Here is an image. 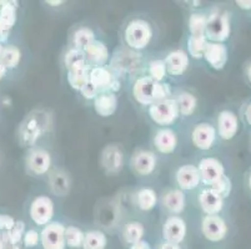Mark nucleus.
Wrapping results in <instances>:
<instances>
[{
  "label": "nucleus",
  "instance_id": "nucleus-28",
  "mask_svg": "<svg viewBox=\"0 0 251 249\" xmlns=\"http://www.w3.org/2000/svg\"><path fill=\"white\" fill-rule=\"evenodd\" d=\"M22 60V52L20 49L15 45H6L3 49V54H1V58L0 61L4 64L8 70H14L18 68V65L20 64Z\"/></svg>",
  "mask_w": 251,
  "mask_h": 249
},
{
  "label": "nucleus",
  "instance_id": "nucleus-2",
  "mask_svg": "<svg viewBox=\"0 0 251 249\" xmlns=\"http://www.w3.org/2000/svg\"><path fill=\"white\" fill-rule=\"evenodd\" d=\"M207 20L205 38L210 43L225 44L231 35V17L227 11L211 14Z\"/></svg>",
  "mask_w": 251,
  "mask_h": 249
},
{
  "label": "nucleus",
  "instance_id": "nucleus-21",
  "mask_svg": "<svg viewBox=\"0 0 251 249\" xmlns=\"http://www.w3.org/2000/svg\"><path fill=\"white\" fill-rule=\"evenodd\" d=\"M89 81L99 90V92H110L113 85V75L104 68H93L89 74Z\"/></svg>",
  "mask_w": 251,
  "mask_h": 249
},
{
  "label": "nucleus",
  "instance_id": "nucleus-31",
  "mask_svg": "<svg viewBox=\"0 0 251 249\" xmlns=\"http://www.w3.org/2000/svg\"><path fill=\"white\" fill-rule=\"evenodd\" d=\"M176 102L180 113L182 116H191L196 110V106H198V100H196L195 96L190 92H186V91L177 96Z\"/></svg>",
  "mask_w": 251,
  "mask_h": 249
},
{
  "label": "nucleus",
  "instance_id": "nucleus-40",
  "mask_svg": "<svg viewBox=\"0 0 251 249\" xmlns=\"http://www.w3.org/2000/svg\"><path fill=\"white\" fill-rule=\"evenodd\" d=\"M22 242L26 248H34L40 243V233L35 229L26 230Z\"/></svg>",
  "mask_w": 251,
  "mask_h": 249
},
{
  "label": "nucleus",
  "instance_id": "nucleus-16",
  "mask_svg": "<svg viewBox=\"0 0 251 249\" xmlns=\"http://www.w3.org/2000/svg\"><path fill=\"white\" fill-rule=\"evenodd\" d=\"M176 182L184 191L195 189L200 184L199 170L194 164H185L176 171Z\"/></svg>",
  "mask_w": 251,
  "mask_h": 249
},
{
  "label": "nucleus",
  "instance_id": "nucleus-34",
  "mask_svg": "<svg viewBox=\"0 0 251 249\" xmlns=\"http://www.w3.org/2000/svg\"><path fill=\"white\" fill-rule=\"evenodd\" d=\"M209 41L205 36H190L188 39V50L190 56L195 59H201Z\"/></svg>",
  "mask_w": 251,
  "mask_h": 249
},
{
  "label": "nucleus",
  "instance_id": "nucleus-38",
  "mask_svg": "<svg viewBox=\"0 0 251 249\" xmlns=\"http://www.w3.org/2000/svg\"><path fill=\"white\" fill-rule=\"evenodd\" d=\"M166 65L164 60H152L149 64V77L154 81L160 82L166 75Z\"/></svg>",
  "mask_w": 251,
  "mask_h": 249
},
{
  "label": "nucleus",
  "instance_id": "nucleus-8",
  "mask_svg": "<svg viewBox=\"0 0 251 249\" xmlns=\"http://www.w3.org/2000/svg\"><path fill=\"white\" fill-rule=\"evenodd\" d=\"M30 218L36 226H47L54 216V202L48 196H39L31 202L29 208Z\"/></svg>",
  "mask_w": 251,
  "mask_h": 249
},
{
  "label": "nucleus",
  "instance_id": "nucleus-48",
  "mask_svg": "<svg viewBox=\"0 0 251 249\" xmlns=\"http://www.w3.org/2000/svg\"><path fill=\"white\" fill-rule=\"evenodd\" d=\"M8 38H9V31L4 30L3 27L0 26V43H1V44L6 43V41H8Z\"/></svg>",
  "mask_w": 251,
  "mask_h": 249
},
{
  "label": "nucleus",
  "instance_id": "nucleus-5",
  "mask_svg": "<svg viewBox=\"0 0 251 249\" xmlns=\"http://www.w3.org/2000/svg\"><path fill=\"white\" fill-rule=\"evenodd\" d=\"M149 115L155 123L161 126L174 123L180 115L176 100L165 99L163 101L155 102L149 107Z\"/></svg>",
  "mask_w": 251,
  "mask_h": 249
},
{
  "label": "nucleus",
  "instance_id": "nucleus-23",
  "mask_svg": "<svg viewBox=\"0 0 251 249\" xmlns=\"http://www.w3.org/2000/svg\"><path fill=\"white\" fill-rule=\"evenodd\" d=\"M102 164L108 172L118 173L123 167V152L116 146H109L102 154Z\"/></svg>",
  "mask_w": 251,
  "mask_h": 249
},
{
  "label": "nucleus",
  "instance_id": "nucleus-44",
  "mask_svg": "<svg viewBox=\"0 0 251 249\" xmlns=\"http://www.w3.org/2000/svg\"><path fill=\"white\" fill-rule=\"evenodd\" d=\"M235 4L237 8H240L244 11H250L251 13V0H236Z\"/></svg>",
  "mask_w": 251,
  "mask_h": 249
},
{
  "label": "nucleus",
  "instance_id": "nucleus-25",
  "mask_svg": "<svg viewBox=\"0 0 251 249\" xmlns=\"http://www.w3.org/2000/svg\"><path fill=\"white\" fill-rule=\"evenodd\" d=\"M89 74H90V68H89L88 64L70 68L68 70V82L74 90L80 91L83 86L89 81Z\"/></svg>",
  "mask_w": 251,
  "mask_h": 249
},
{
  "label": "nucleus",
  "instance_id": "nucleus-53",
  "mask_svg": "<svg viewBox=\"0 0 251 249\" xmlns=\"http://www.w3.org/2000/svg\"><path fill=\"white\" fill-rule=\"evenodd\" d=\"M3 49H4V45L0 43V58H1V54H3Z\"/></svg>",
  "mask_w": 251,
  "mask_h": 249
},
{
  "label": "nucleus",
  "instance_id": "nucleus-33",
  "mask_svg": "<svg viewBox=\"0 0 251 249\" xmlns=\"http://www.w3.org/2000/svg\"><path fill=\"white\" fill-rule=\"evenodd\" d=\"M85 233L75 226L65 227V244L70 249H79L83 247Z\"/></svg>",
  "mask_w": 251,
  "mask_h": 249
},
{
  "label": "nucleus",
  "instance_id": "nucleus-42",
  "mask_svg": "<svg viewBox=\"0 0 251 249\" xmlns=\"http://www.w3.org/2000/svg\"><path fill=\"white\" fill-rule=\"evenodd\" d=\"M80 92H81V95H83L84 97L88 100L95 99V97H97V96L100 93L99 90H98V89L95 88V86L93 85L90 81H88L85 85L83 86V89L80 90Z\"/></svg>",
  "mask_w": 251,
  "mask_h": 249
},
{
  "label": "nucleus",
  "instance_id": "nucleus-27",
  "mask_svg": "<svg viewBox=\"0 0 251 249\" xmlns=\"http://www.w3.org/2000/svg\"><path fill=\"white\" fill-rule=\"evenodd\" d=\"M108 246V237L101 230H89L85 233L83 249H105Z\"/></svg>",
  "mask_w": 251,
  "mask_h": 249
},
{
  "label": "nucleus",
  "instance_id": "nucleus-6",
  "mask_svg": "<svg viewBox=\"0 0 251 249\" xmlns=\"http://www.w3.org/2000/svg\"><path fill=\"white\" fill-rule=\"evenodd\" d=\"M240 131V118L232 110H223L218 115V136L223 141H231Z\"/></svg>",
  "mask_w": 251,
  "mask_h": 249
},
{
  "label": "nucleus",
  "instance_id": "nucleus-20",
  "mask_svg": "<svg viewBox=\"0 0 251 249\" xmlns=\"http://www.w3.org/2000/svg\"><path fill=\"white\" fill-rule=\"evenodd\" d=\"M94 109L99 116L109 117L118 109V97L114 92H100L94 99Z\"/></svg>",
  "mask_w": 251,
  "mask_h": 249
},
{
  "label": "nucleus",
  "instance_id": "nucleus-52",
  "mask_svg": "<svg viewBox=\"0 0 251 249\" xmlns=\"http://www.w3.org/2000/svg\"><path fill=\"white\" fill-rule=\"evenodd\" d=\"M48 4H50V5L52 6H56V5H60V4H63V1H47Z\"/></svg>",
  "mask_w": 251,
  "mask_h": 249
},
{
  "label": "nucleus",
  "instance_id": "nucleus-43",
  "mask_svg": "<svg viewBox=\"0 0 251 249\" xmlns=\"http://www.w3.org/2000/svg\"><path fill=\"white\" fill-rule=\"evenodd\" d=\"M241 117H243V121L245 122L246 126H249L251 129V100L249 102H246L245 106H244Z\"/></svg>",
  "mask_w": 251,
  "mask_h": 249
},
{
  "label": "nucleus",
  "instance_id": "nucleus-45",
  "mask_svg": "<svg viewBox=\"0 0 251 249\" xmlns=\"http://www.w3.org/2000/svg\"><path fill=\"white\" fill-rule=\"evenodd\" d=\"M129 249H151V247H150V244L147 241H140L136 244L130 246Z\"/></svg>",
  "mask_w": 251,
  "mask_h": 249
},
{
  "label": "nucleus",
  "instance_id": "nucleus-17",
  "mask_svg": "<svg viewBox=\"0 0 251 249\" xmlns=\"http://www.w3.org/2000/svg\"><path fill=\"white\" fill-rule=\"evenodd\" d=\"M86 58V64L93 68H101L109 59V50L102 41L94 40L84 50Z\"/></svg>",
  "mask_w": 251,
  "mask_h": 249
},
{
  "label": "nucleus",
  "instance_id": "nucleus-46",
  "mask_svg": "<svg viewBox=\"0 0 251 249\" xmlns=\"http://www.w3.org/2000/svg\"><path fill=\"white\" fill-rule=\"evenodd\" d=\"M244 75H245V79L248 81L249 85L251 86V61H249L245 65V68H244Z\"/></svg>",
  "mask_w": 251,
  "mask_h": 249
},
{
  "label": "nucleus",
  "instance_id": "nucleus-50",
  "mask_svg": "<svg viewBox=\"0 0 251 249\" xmlns=\"http://www.w3.org/2000/svg\"><path fill=\"white\" fill-rule=\"evenodd\" d=\"M6 72H8V68L4 66V64L0 61V81L6 76Z\"/></svg>",
  "mask_w": 251,
  "mask_h": 249
},
{
  "label": "nucleus",
  "instance_id": "nucleus-1",
  "mask_svg": "<svg viewBox=\"0 0 251 249\" xmlns=\"http://www.w3.org/2000/svg\"><path fill=\"white\" fill-rule=\"evenodd\" d=\"M170 92L171 89L168 84L156 82L149 76H144L136 80L133 88V95L135 100L139 104L145 105V106H151L155 102L163 101Z\"/></svg>",
  "mask_w": 251,
  "mask_h": 249
},
{
  "label": "nucleus",
  "instance_id": "nucleus-30",
  "mask_svg": "<svg viewBox=\"0 0 251 249\" xmlns=\"http://www.w3.org/2000/svg\"><path fill=\"white\" fill-rule=\"evenodd\" d=\"M95 40V34L94 31L89 29V27H80L73 35V43H74L75 49L77 50H84L89 46V45Z\"/></svg>",
  "mask_w": 251,
  "mask_h": 249
},
{
  "label": "nucleus",
  "instance_id": "nucleus-26",
  "mask_svg": "<svg viewBox=\"0 0 251 249\" xmlns=\"http://www.w3.org/2000/svg\"><path fill=\"white\" fill-rule=\"evenodd\" d=\"M144 232H145V229L140 222L131 221V222H127L123 229V239L126 244L133 246V244L143 241Z\"/></svg>",
  "mask_w": 251,
  "mask_h": 249
},
{
  "label": "nucleus",
  "instance_id": "nucleus-10",
  "mask_svg": "<svg viewBox=\"0 0 251 249\" xmlns=\"http://www.w3.org/2000/svg\"><path fill=\"white\" fill-rule=\"evenodd\" d=\"M216 137H218V132L215 127L207 122H201L193 130L191 141L196 148L207 151L215 145Z\"/></svg>",
  "mask_w": 251,
  "mask_h": 249
},
{
  "label": "nucleus",
  "instance_id": "nucleus-3",
  "mask_svg": "<svg viewBox=\"0 0 251 249\" xmlns=\"http://www.w3.org/2000/svg\"><path fill=\"white\" fill-rule=\"evenodd\" d=\"M152 38L151 26L148 22L134 19L127 24L125 29V41L130 47L140 50L149 45Z\"/></svg>",
  "mask_w": 251,
  "mask_h": 249
},
{
  "label": "nucleus",
  "instance_id": "nucleus-47",
  "mask_svg": "<svg viewBox=\"0 0 251 249\" xmlns=\"http://www.w3.org/2000/svg\"><path fill=\"white\" fill-rule=\"evenodd\" d=\"M159 249H181V248H180V244L170 243V242H164V243H161L160 248Z\"/></svg>",
  "mask_w": 251,
  "mask_h": 249
},
{
  "label": "nucleus",
  "instance_id": "nucleus-22",
  "mask_svg": "<svg viewBox=\"0 0 251 249\" xmlns=\"http://www.w3.org/2000/svg\"><path fill=\"white\" fill-rule=\"evenodd\" d=\"M163 204L170 213L179 214L185 209L186 198L180 189H171L163 196Z\"/></svg>",
  "mask_w": 251,
  "mask_h": 249
},
{
  "label": "nucleus",
  "instance_id": "nucleus-4",
  "mask_svg": "<svg viewBox=\"0 0 251 249\" xmlns=\"http://www.w3.org/2000/svg\"><path fill=\"white\" fill-rule=\"evenodd\" d=\"M230 228L220 214L205 216L201 221V233L205 239L211 243H221L227 238Z\"/></svg>",
  "mask_w": 251,
  "mask_h": 249
},
{
  "label": "nucleus",
  "instance_id": "nucleus-51",
  "mask_svg": "<svg viewBox=\"0 0 251 249\" xmlns=\"http://www.w3.org/2000/svg\"><path fill=\"white\" fill-rule=\"evenodd\" d=\"M246 186H248V189H249V192H250V195H251V170L249 171L248 177H246Z\"/></svg>",
  "mask_w": 251,
  "mask_h": 249
},
{
  "label": "nucleus",
  "instance_id": "nucleus-29",
  "mask_svg": "<svg viewBox=\"0 0 251 249\" xmlns=\"http://www.w3.org/2000/svg\"><path fill=\"white\" fill-rule=\"evenodd\" d=\"M138 198V207L144 212H149L154 208L157 203L156 192L151 188H143L136 195Z\"/></svg>",
  "mask_w": 251,
  "mask_h": 249
},
{
  "label": "nucleus",
  "instance_id": "nucleus-54",
  "mask_svg": "<svg viewBox=\"0 0 251 249\" xmlns=\"http://www.w3.org/2000/svg\"><path fill=\"white\" fill-rule=\"evenodd\" d=\"M6 249H20V247L19 246H13V247H9V248H6Z\"/></svg>",
  "mask_w": 251,
  "mask_h": 249
},
{
  "label": "nucleus",
  "instance_id": "nucleus-41",
  "mask_svg": "<svg viewBox=\"0 0 251 249\" xmlns=\"http://www.w3.org/2000/svg\"><path fill=\"white\" fill-rule=\"evenodd\" d=\"M15 222L17 221L9 214H0V232H9L15 226Z\"/></svg>",
  "mask_w": 251,
  "mask_h": 249
},
{
  "label": "nucleus",
  "instance_id": "nucleus-14",
  "mask_svg": "<svg viewBox=\"0 0 251 249\" xmlns=\"http://www.w3.org/2000/svg\"><path fill=\"white\" fill-rule=\"evenodd\" d=\"M199 204L201 207L202 212L206 216H211V214H220L225 205V200L223 197L214 192L211 188H205L200 192L199 197Z\"/></svg>",
  "mask_w": 251,
  "mask_h": 249
},
{
  "label": "nucleus",
  "instance_id": "nucleus-11",
  "mask_svg": "<svg viewBox=\"0 0 251 249\" xmlns=\"http://www.w3.org/2000/svg\"><path fill=\"white\" fill-rule=\"evenodd\" d=\"M186 223L179 216H170L163 226V238L165 242L180 244L186 237Z\"/></svg>",
  "mask_w": 251,
  "mask_h": 249
},
{
  "label": "nucleus",
  "instance_id": "nucleus-35",
  "mask_svg": "<svg viewBox=\"0 0 251 249\" xmlns=\"http://www.w3.org/2000/svg\"><path fill=\"white\" fill-rule=\"evenodd\" d=\"M25 223L23 221H17L15 222V226L11 228L9 232L4 233V236H5L6 242H8L9 247L13 246H19L20 242L23 241V237L25 234Z\"/></svg>",
  "mask_w": 251,
  "mask_h": 249
},
{
  "label": "nucleus",
  "instance_id": "nucleus-32",
  "mask_svg": "<svg viewBox=\"0 0 251 249\" xmlns=\"http://www.w3.org/2000/svg\"><path fill=\"white\" fill-rule=\"evenodd\" d=\"M207 15L201 13H194L189 18V30L191 36H205L207 25Z\"/></svg>",
  "mask_w": 251,
  "mask_h": 249
},
{
  "label": "nucleus",
  "instance_id": "nucleus-7",
  "mask_svg": "<svg viewBox=\"0 0 251 249\" xmlns=\"http://www.w3.org/2000/svg\"><path fill=\"white\" fill-rule=\"evenodd\" d=\"M43 249H65V227L59 222H50L40 232Z\"/></svg>",
  "mask_w": 251,
  "mask_h": 249
},
{
  "label": "nucleus",
  "instance_id": "nucleus-19",
  "mask_svg": "<svg viewBox=\"0 0 251 249\" xmlns=\"http://www.w3.org/2000/svg\"><path fill=\"white\" fill-rule=\"evenodd\" d=\"M154 145L160 154H173L177 146L176 134L171 129L159 130L154 137Z\"/></svg>",
  "mask_w": 251,
  "mask_h": 249
},
{
  "label": "nucleus",
  "instance_id": "nucleus-15",
  "mask_svg": "<svg viewBox=\"0 0 251 249\" xmlns=\"http://www.w3.org/2000/svg\"><path fill=\"white\" fill-rule=\"evenodd\" d=\"M131 166L140 176H149L156 167V157L151 151H136L131 157Z\"/></svg>",
  "mask_w": 251,
  "mask_h": 249
},
{
  "label": "nucleus",
  "instance_id": "nucleus-9",
  "mask_svg": "<svg viewBox=\"0 0 251 249\" xmlns=\"http://www.w3.org/2000/svg\"><path fill=\"white\" fill-rule=\"evenodd\" d=\"M198 170L200 173V181L205 186L211 187L225 175L223 162L215 157H205L199 162Z\"/></svg>",
  "mask_w": 251,
  "mask_h": 249
},
{
  "label": "nucleus",
  "instance_id": "nucleus-18",
  "mask_svg": "<svg viewBox=\"0 0 251 249\" xmlns=\"http://www.w3.org/2000/svg\"><path fill=\"white\" fill-rule=\"evenodd\" d=\"M166 65V71L173 76H180L186 71L189 66V55L182 50H175L168 54L164 60Z\"/></svg>",
  "mask_w": 251,
  "mask_h": 249
},
{
  "label": "nucleus",
  "instance_id": "nucleus-13",
  "mask_svg": "<svg viewBox=\"0 0 251 249\" xmlns=\"http://www.w3.org/2000/svg\"><path fill=\"white\" fill-rule=\"evenodd\" d=\"M51 164V157L47 150L35 148L31 150L26 156V166L34 175H44L49 171Z\"/></svg>",
  "mask_w": 251,
  "mask_h": 249
},
{
  "label": "nucleus",
  "instance_id": "nucleus-12",
  "mask_svg": "<svg viewBox=\"0 0 251 249\" xmlns=\"http://www.w3.org/2000/svg\"><path fill=\"white\" fill-rule=\"evenodd\" d=\"M202 58L206 60V63L210 66L218 71L223 70L226 66L227 61H229V49L225 44H220V43H210L207 44L206 49L204 51V56Z\"/></svg>",
  "mask_w": 251,
  "mask_h": 249
},
{
  "label": "nucleus",
  "instance_id": "nucleus-55",
  "mask_svg": "<svg viewBox=\"0 0 251 249\" xmlns=\"http://www.w3.org/2000/svg\"><path fill=\"white\" fill-rule=\"evenodd\" d=\"M0 5H1V1H0Z\"/></svg>",
  "mask_w": 251,
  "mask_h": 249
},
{
  "label": "nucleus",
  "instance_id": "nucleus-24",
  "mask_svg": "<svg viewBox=\"0 0 251 249\" xmlns=\"http://www.w3.org/2000/svg\"><path fill=\"white\" fill-rule=\"evenodd\" d=\"M14 4L17 3H14V1H1V5H0V26L9 33L17 24L18 19V5H14Z\"/></svg>",
  "mask_w": 251,
  "mask_h": 249
},
{
  "label": "nucleus",
  "instance_id": "nucleus-39",
  "mask_svg": "<svg viewBox=\"0 0 251 249\" xmlns=\"http://www.w3.org/2000/svg\"><path fill=\"white\" fill-rule=\"evenodd\" d=\"M61 175L63 173L55 172L51 176V187L52 191L55 192L56 195L59 193V187H60V195L64 196L69 189V181H68V178L65 176H63V178H61Z\"/></svg>",
  "mask_w": 251,
  "mask_h": 249
},
{
  "label": "nucleus",
  "instance_id": "nucleus-49",
  "mask_svg": "<svg viewBox=\"0 0 251 249\" xmlns=\"http://www.w3.org/2000/svg\"><path fill=\"white\" fill-rule=\"evenodd\" d=\"M6 248H9V244L8 242H6L4 233L0 232V249H6Z\"/></svg>",
  "mask_w": 251,
  "mask_h": 249
},
{
  "label": "nucleus",
  "instance_id": "nucleus-36",
  "mask_svg": "<svg viewBox=\"0 0 251 249\" xmlns=\"http://www.w3.org/2000/svg\"><path fill=\"white\" fill-rule=\"evenodd\" d=\"M64 63H65V66L68 68V70L70 68H77V66L86 65V58L84 51L77 49H72L67 52L65 58H64Z\"/></svg>",
  "mask_w": 251,
  "mask_h": 249
},
{
  "label": "nucleus",
  "instance_id": "nucleus-37",
  "mask_svg": "<svg viewBox=\"0 0 251 249\" xmlns=\"http://www.w3.org/2000/svg\"><path fill=\"white\" fill-rule=\"evenodd\" d=\"M209 188H211L214 192H216V193H218L220 197H223L224 200H226V198L231 195L232 182L231 180H230L229 176L224 175L216 183H214L213 186L209 187Z\"/></svg>",
  "mask_w": 251,
  "mask_h": 249
}]
</instances>
